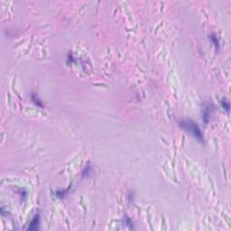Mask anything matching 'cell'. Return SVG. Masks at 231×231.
Masks as SVG:
<instances>
[{
    "label": "cell",
    "instance_id": "cell-5",
    "mask_svg": "<svg viewBox=\"0 0 231 231\" xmlns=\"http://www.w3.org/2000/svg\"><path fill=\"white\" fill-rule=\"evenodd\" d=\"M222 106H223V108L226 109V110L229 111V103H228V101H224V100H223V101H222Z\"/></svg>",
    "mask_w": 231,
    "mask_h": 231
},
{
    "label": "cell",
    "instance_id": "cell-4",
    "mask_svg": "<svg viewBox=\"0 0 231 231\" xmlns=\"http://www.w3.org/2000/svg\"><path fill=\"white\" fill-rule=\"evenodd\" d=\"M210 40H211L212 43H213L216 46H218H218H219V44H218V39H217V37L215 36V35H211L210 36Z\"/></svg>",
    "mask_w": 231,
    "mask_h": 231
},
{
    "label": "cell",
    "instance_id": "cell-2",
    "mask_svg": "<svg viewBox=\"0 0 231 231\" xmlns=\"http://www.w3.org/2000/svg\"><path fill=\"white\" fill-rule=\"evenodd\" d=\"M39 225H40V218L37 215V216H35V218H32V221L30 222L28 229L29 230H36V229L39 228Z\"/></svg>",
    "mask_w": 231,
    "mask_h": 231
},
{
    "label": "cell",
    "instance_id": "cell-3",
    "mask_svg": "<svg viewBox=\"0 0 231 231\" xmlns=\"http://www.w3.org/2000/svg\"><path fill=\"white\" fill-rule=\"evenodd\" d=\"M32 102H34V103L36 104V106L43 107V104L41 103V100L38 98L37 95H35V94H32Z\"/></svg>",
    "mask_w": 231,
    "mask_h": 231
},
{
    "label": "cell",
    "instance_id": "cell-1",
    "mask_svg": "<svg viewBox=\"0 0 231 231\" xmlns=\"http://www.w3.org/2000/svg\"><path fill=\"white\" fill-rule=\"evenodd\" d=\"M180 127L181 129H183L184 131L190 133L191 136H193L197 140H199L200 142H204V138H203V134L201 132V128L199 127V125H197L196 122L190 119H186V120H181L180 122Z\"/></svg>",
    "mask_w": 231,
    "mask_h": 231
}]
</instances>
